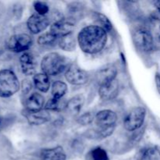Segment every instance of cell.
I'll return each mask as SVG.
<instances>
[{
	"label": "cell",
	"mask_w": 160,
	"mask_h": 160,
	"mask_svg": "<svg viewBox=\"0 0 160 160\" xmlns=\"http://www.w3.org/2000/svg\"><path fill=\"white\" fill-rule=\"evenodd\" d=\"M0 126H1V120H0Z\"/></svg>",
	"instance_id": "obj_34"
},
{
	"label": "cell",
	"mask_w": 160,
	"mask_h": 160,
	"mask_svg": "<svg viewBox=\"0 0 160 160\" xmlns=\"http://www.w3.org/2000/svg\"><path fill=\"white\" fill-rule=\"evenodd\" d=\"M58 41L59 39L48 31L39 36L38 38V43L42 46H52V45H54Z\"/></svg>",
	"instance_id": "obj_24"
},
{
	"label": "cell",
	"mask_w": 160,
	"mask_h": 160,
	"mask_svg": "<svg viewBox=\"0 0 160 160\" xmlns=\"http://www.w3.org/2000/svg\"><path fill=\"white\" fill-rule=\"evenodd\" d=\"M20 64L22 72L27 76L34 74L37 68V60L35 56L30 52H23L20 56Z\"/></svg>",
	"instance_id": "obj_14"
},
{
	"label": "cell",
	"mask_w": 160,
	"mask_h": 160,
	"mask_svg": "<svg viewBox=\"0 0 160 160\" xmlns=\"http://www.w3.org/2000/svg\"><path fill=\"white\" fill-rule=\"evenodd\" d=\"M23 115L27 119L29 124L34 126H39L46 123L51 120V115L49 112L45 109H42L37 112H29L25 110L23 112Z\"/></svg>",
	"instance_id": "obj_12"
},
{
	"label": "cell",
	"mask_w": 160,
	"mask_h": 160,
	"mask_svg": "<svg viewBox=\"0 0 160 160\" xmlns=\"http://www.w3.org/2000/svg\"><path fill=\"white\" fill-rule=\"evenodd\" d=\"M34 9L36 11V13L42 16H46L49 11V6L45 2L36 1L34 2Z\"/></svg>",
	"instance_id": "obj_27"
},
{
	"label": "cell",
	"mask_w": 160,
	"mask_h": 160,
	"mask_svg": "<svg viewBox=\"0 0 160 160\" xmlns=\"http://www.w3.org/2000/svg\"><path fill=\"white\" fill-rule=\"evenodd\" d=\"M33 83L35 88L43 93L48 92L51 86L49 77L42 72L34 74L33 78Z\"/></svg>",
	"instance_id": "obj_18"
},
{
	"label": "cell",
	"mask_w": 160,
	"mask_h": 160,
	"mask_svg": "<svg viewBox=\"0 0 160 160\" xmlns=\"http://www.w3.org/2000/svg\"><path fill=\"white\" fill-rule=\"evenodd\" d=\"M67 103L62 99H56V98H50L45 106V109L48 111H59L66 107Z\"/></svg>",
	"instance_id": "obj_25"
},
{
	"label": "cell",
	"mask_w": 160,
	"mask_h": 160,
	"mask_svg": "<svg viewBox=\"0 0 160 160\" xmlns=\"http://www.w3.org/2000/svg\"><path fill=\"white\" fill-rule=\"evenodd\" d=\"M155 83H156V87L158 93L160 95V74L159 73H156L155 75Z\"/></svg>",
	"instance_id": "obj_30"
},
{
	"label": "cell",
	"mask_w": 160,
	"mask_h": 160,
	"mask_svg": "<svg viewBox=\"0 0 160 160\" xmlns=\"http://www.w3.org/2000/svg\"><path fill=\"white\" fill-rule=\"evenodd\" d=\"M134 45L142 52H151L154 49V38L152 33L145 28H138L132 33Z\"/></svg>",
	"instance_id": "obj_4"
},
{
	"label": "cell",
	"mask_w": 160,
	"mask_h": 160,
	"mask_svg": "<svg viewBox=\"0 0 160 160\" xmlns=\"http://www.w3.org/2000/svg\"><path fill=\"white\" fill-rule=\"evenodd\" d=\"M88 160H109L108 153L104 148L96 147L91 150L88 154Z\"/></svg>",
	"instance_id": "obj_23"
},
{
	"label": "cell",
	"mask_w": 160,
	"mask_h": 160,
	"mask_svg": "<svg viewBox=\"0 0 160 160\" xmlns=\"http://www.w3.org/2000/svg\"><path fill=\"white\" fill-rule=\"evenodd\" d=\"M20 83L17 74L9 69L0 70V98H9L20 89Z\"/></svg>",
	"instance_id": "obj_3"
},
{
	"label": "cell",
	"mask_w": 160,
	"mask_h": 160,
	"mask_svg": "<svg viewBox=\"0 0 160 160\" xmlns=\"http://www.w3.org/2000/svg\"><path fill=\"white\" fill-rule=\"evenodd\" d=\"M58 44L61 49L64 50V51L72 52L76 48V39L72 33V34L59 38L58 41Z\"/></svg>",
	"instance_id": "obj_20"
},
{
	"label": "cell",
	"mask_w": 160,
	"mask_h": 160,
	"mask_svg": "<svg viewBox=\"0 0 160 160\" xmlns=\"http://www.w3.org/2000/svg\"><path fill=\"white\" fill-rule=\"evenodd\" d=\"M69 60L58 52H50L45 55L41 61L42 73L49 76H57L69 67Z\"/></svg>",
	"instance_id": "obj_2"
},
{
	"label": "cell",
	"mask_w": 160,
	"mask_h": 160,
	"mask_svg": "<svg viewBox=\"0 0 160 160\" xmlns=\"http://www.w3.org/2000/svg\"><path fill=\"white\" fill-rule=\"evenodd\" d=\"M119 82L117 80L99 86L98 95L103 101H111L117 98L119 93Z\"/></svg>",
	"instance_id": "obj_13"
},
{
	"label": "cell",
	"mask_w": 160,
	"mask_h": 160,
	"mask_svg": "<svg viewBox=\"0 0 160 160\" xmlns=\"http://www.w3.org/2000/svg\"><path fill=\"white\" fill-rule=\"evenodd\" d=\"M67 14L68 18L76 21L78 18H81L83 14V6L81 3L73 2L67 7Z\"/></svg>",
	"instance_id": "obj_21"
},
{
	"label": "cell",
	"mask_w": 160,
	"mask_h": 160,
	"mask_svg": "<svg viewBox=\"0 0 160 160\" xmlns=\"http://www.w3.org/2000/svg\"><path fill=\"white\" fill-rule=\"evenodd\" d=\"M65 78L67 82L72 85L81 86L88 82L89 74L78 64L73 63L69 66L65 72Z\"/></svg>",
	"instance_id": "obj_7"
},
{
	"label": "cell",
	"mask_w": 160,
	"mask_h": 160,
	"mask_svg": "<svg viewBox=\"0 0 160 160\" xmlns=\"http://www.w3.org/2000/svg\"><path fill=\"white\" fill-rule=\"evenodd\" d=\"M68 88L67 84L62 81H56L52 84L51 88L52 98L56 99H62V97L67 94Z\"/></svg>",
	"instance_id": "obj_19"
},
{
	"label": "cell",
	"mask_w": 160,
	"mask_h": 160,
	"mask_svg": "<svg viewBox=\"0 0 160 160\" xmlns=\"http://www.w3.org/2000/svg\"><path fill=\"white\" fill-rule=\"evenodd\" d=\"M75 20L68 18H61L50 26L49 32L58 39L72 34L75 29Z\"/></svg>",
	"instance_id": "obj_8"
},
{
	"label": "cell",
	"mask_w": 160,
	"mask_h": 160,
	"mask_svg": "<svg viewBox=\"0 0 160 160\" xmlns=\"http://www.w3.org/2000/svg\"><path fill=\"white\" fill-rule=\"evenodd\" d=\"M156 37H157V39L160 42V24H159V26L158 27L157 31H156Z\"/></svg>",
	"instance_id": "obj_33"
},
{
	"label": "cell",
	"mask_w": 160,
	"mask_h": 160,
	"mask_svg": "<svg viewBox=\"0 0 160 160\" xmlns=\"http://www.w3.org/2000/svg\"><path fill=\"white\" fill-rule=\"evenodd\" d=\"M49 23L50 20L48 17L34 13L28 19L27 27L31 34H38L46 30Z\"/></svg>",
	"instance_id": "obj_10"
},
{
	"label": "cell",
	"mask_w": 160,
	"mask_h": 160,
	"mask_svg": "<svg viewBox=\"0 0 160 160\" xmlns=\"http://www.w3.org/2000/svg\"><path fill=\"white\" fill-rule=\"evenodd\" d=\"M34 41L28 34H17L10 36L6 42V47L9 51L15 53L26 52L32 46Z\"/></svg>",
	"instance_id": "obj_6"
},
{
	"label": "cell",
	"mask_w": 160,
	"mask_h": 160,
	"mask_svg": "<svg viewBox=\"0 0 160 160\" xmlns=\"http://www.w3.org/2000/svg\"><path fill=\"white\" fill-rule=\"evenodd\" d=\"M42 160H66L67 154L61 146L45 148L41 152Z\"/></svg>",
	"instance_id": "obj_16"
},
{
	"label": "cell",
	"mask_w": 160,
	"mask_h": 160,
	"mask_svg": "<svg viewBox=\"0 0 160 160\" xmlns=\"http://www.w3.org/2000/svg\"><path fill=\"white\" fill-rule=\"evenodd\" d=\"M95 17L96 19L97 22L98 23V24H99L98 26L102 28L106 32H110L112 31V23H111V22L109 21V19L106 16L103 15L102 13H100V12H95Z\"/></svg>",
	"instance_id": "obj_26"
},
{
	"label": "cell",
	"mask_w": 160,
	"mask_h": 160,
	"mask_svg": "<svg viewBox=\"0 0 160 160\" xmlns=\"http://www.w3.org/2000/svg\"><path fill=\"white\" fill-rule=\"evenodd\" d=\"M152 17L154 20H158L160 22V9H156V11L152 13Z\"/></svg>",
	"instance_id": "obj_31"
},
{
	"label": "cell",
	"mask_w": 160,
	"mask_h": 160,
	"mask_svg": "<svg viewBox=\"0 0 160 160\" xmlns=\"http://www.w3.org/2000/svg\"><path fill=\"white\" fill-rule=\"evenodd\" d=\"M107 32L98 25H89L78 33L77 42L82 52L89 55L98 54L106 47Z\"/></svg>",
	"instance_id": "obj_1"
},
{
	"label": "cell",
	"mask_w": 160,
	"mask_h": 160,
	"mask_svg": "<svg viewBox=\"0 0 160 160\" xmlns=\"http://www.w3.org/2000/svg\"><path fill=\"white\" fill-rule=\"evenodd\" d=\"M118 71L112 64H107L100 68L95 73V81L99 86L117 80Z\"/></svg>",
	"instance_id": "obj_11"
},
{
	"label": "cell",
	"mask_w": 160,
	"mask_h": 160,
	"mask_svg": "<svg viewBox=\"0 0 160 160\" xmlns=\"http://www.w3.org/2000/svg\"><path fill=\"white\" fill-rule=\"evenodd\" d=\"M146 114V109L143 106L133 108L123 119V128L128 131H138L143 126Z\"/></svg>",
	"instance_id": "obj_5"
},
{
	"label": "cell",
	"mask_w": 160,
	"mask_h": 160,
	"mask_svg": "<svg viewBox=\"0 0 160 160\" xmlns=\"http://www.w3.org/2000/svg\"><path fill=\"white\" fill-rule=\"evenodd\" d=\"M45 105V98L42 95L34 92L31 94L25 102V110L29 112H37L42 110Z\"/></svg>",
	"instance_id": "obj_15"
},
{
	"label": "cell",
	"mask_w": 160,
	"mask_h": 160,
	"mask_svg": "<svg viewBox=\"0 0 160 160\" xmlns=\"http://www.w3.org/2000/svg\"><path fill=\"white\" fill-rule=\"evenodd\" d=\"M140 160H160V147L152 146L146 148L142 153Z\"/></svg>",
	"instance_id": "obj_22"
},
{
	"label": "cell",
	"mask_w": 160,
	"mask_h": 160,
	"mask_svg": "<svg viewBox=\"0 0 160 160\" xmlns=\"http://www.w3.org/2000/svg\"><path fill=\"white\" fill-rule=\"evenodd\" d=\"M117 114L111 109H102L95 114V123L98 127V129L108 130L116 128Z\"/></svg>",
	"instance_id": "obj_9"
},
{
	"label": "cell",
	"mask_w": 160,
	"mask_h": 160,
	"mask_svg": "<svg viewBox=\"0 0 160 160\" xmlns=\"http://www.w3.org/2000/svg\"><path fill=\"white\" fill-rule=\"evenodd\" d=\"M31 86H32L31 85V83L29 81H23V84H22V85H21L23 93H25V94L28 93V92L31 91Z\"/></svg>",
	"instance_id": "obj_29"
},
{
	"label": "cell",
	"mask_w": 160,
	"mask_h": 160,
	"mask_svg": "<svg viewBox=\"0 0 160 160\" xmlns=\"http://www.w3.org/2000/svg\"><path fill=\"white\" fill-rule=\"evenodd\" d=\"M153 5L155 6V7L157 9H160V0H157V1L153 2Z\"/></svg>",
	"instance_id": "obj_32"
},
{
	"label": "cell",
	"mask_w": 160,
	"mask_h": 160,
	"mask_svg": "<svg viewBox=\"0 0 160 160\" xmlns=\"http://www.w3.org/2000/svg\"><path fill=\"white\" fill-rule=\"evenodd\" d=\"M94 120H95V116H94V114L92 113L91 112H88L82 114L78 118V122L79 124L83 125V126H86V125L91 124Z\"/></svg>",
	"instance_id": "obj_28"
},
{
	"label": "cell",
	"mask_w": 160,
	"mask_h": 160,
	"mask_svg": "<svg viewBox=\"0 0 160 160\" xmlns=\"http://www.w3.org/2000/svg\"><path fill=\"white\" fill-rule=\"evenodd\" d=\"M84 102H85V98L84 95L79 94L70 98V100L67 102L66 108L70 114L78 115L82 109Z\"/></svg>",
	"instance_id": "obj_17"
}]
</instances>
